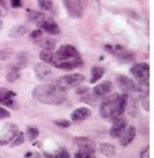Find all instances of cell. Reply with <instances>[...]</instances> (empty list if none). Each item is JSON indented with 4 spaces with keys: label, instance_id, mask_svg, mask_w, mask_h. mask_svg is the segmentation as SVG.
I'll return each mask as SVG.
<instances>
[{
    "label": "cell",
    "instance_id": "obj_1",
    "mask_svg": "<svg viewBox=\"0 0 154 158\" xmlns=\"http://www.w3.org/2000/svg\"><path fill=\"white\" fill-rule=\"evenodd\" d=\"M39 58L44 63L66 71L81 68L84 64L79 51L71 44L61 45L56 52L42 50L39 54Z\"/></svg>",
    "mask_w": 154,
    "mask_h": 158
},
{
    "label": "cell",
    "instance_id": "obj_2",
    "mask_svg": "<svg viewBox=\"0 0 154 158\" xmlns=\"http://www.w3.org/2000/svg\"><path fill=\"white\" fill-rule=\"evenodd\" d=\"M32 96L35 101L46 105H61L67 98V90L56 83L41 84L34 87Z\"/></svg>",
    "mask_w": 154,
    "mask_h": 158
},
{
    "label": "cell",
    "instance_id": "obj_3",
    "mask_svg": "<svg viewBox=\"0 0 154 158\" xmlns=\"http://www.w3.org/2000/svg\"><path fill=\"white\" fill-rule=\"evenodd\" d=\"M128 106V94H111L104 98L100 104L99 114L105 118H118L124 113Z\"/></svg>",
    "mask_w": 154,
    "mask_h": 158
},
{
    "label": "cell",
    "instance_id": "obj_4",
    "mask_svg": "<svg viewBox=\"0 0 154 158\" xmlns=\"http://www.w3.org/2000/svg\"><path fill=\"white\" fill-rule=\"evenodd\" d=\"M130 73L138 81L140 85L149 86L150 82V65L148 63H136L131 66Z\"/></svg>",
    "mask_w": 154,
    "mask_h": 158
},
{
    "label": "cell",
    "instance_id": "obj_5",
    "mask_svg": "<svg viewBox=\"0 0 154 158\" xmlns=\"http://www.w3.org/2000/svg\"><path fill=\"white\" fill-rule=\"evenodd\" d=\"M85 80V77L81 73H71V74H65V75H62L56 80V84L60 85L63 89H74V87H77L81 84Z\"/></svg>",
    "mask_w": 154,
    "mask_h": 158
},
{
    "label": "cell",
    "instance_id": "obj_6",
    "mask_svg": "<svg viewBox=\"0 0 154 158\" xmlns=\"http://www.w3.org/2000/svg\"><path fill=\"white\" fill-rule=\"evenodd\" d=\"M105 50L111 53L113 56H115L119 60L124 61V62H129V61L133 60L132 53L129 52L124 47H122L120 44H107L105 45Z\"/></svg>",
    "mask_w": 154,
    "mask_h": 158
},
{
    "label": "cell",
    "instance_id": "obj_7",
    "mask_svg": "<svg viewBox=\"0 0 154 158\" xmlns=\"http://www.w3.org/2000/svg\"><path fill=\"white\" fill-rule=\"evenodd\" d=\"M64 8L67 11L68 16L72 18H81L84 15V6L81 0H63Z\"/></svg>",
    "mask_w": 154,
    "mask_h": 158
},
{
    "label": "cell",
    "instance_id": "obj_8",
    "mask_svg": "<svg viewBox=\"0 0 154 158\" xmlns=\"http://www.w3.org/2000/svg\"><path fill=\"white\" fill-rule=\"evenodd\" d=\"M117 83L124 93H139L141 92V85L138 82H134L125 75H118Z\"/></svg>",
    "mask_w": 154,
    "mask_h": 158
},
{
    "label": "cell",
    "instance_id": "obj_9",
    "mask_svg": "<svg viewBox=\"0 0 154 158\" xmlns=\"http://www.w3.org/2000/svg\"><path fill=\"white\" fill-rule=\"evenodd\" d=\"M20 131L19 126L17 124L13 123H8L5 126H2L1 131H0V143L1 145H7L10 144V142L13 139V137L18 134V132Z\"/></svg>",
    "mask_w": 154,
    "mask_h": 158
},
{
    "label": "cell",
    "instance_id": "obj_10",
    "mask_svg": "<svg viewBox=\"0 0 154 158\" xmlns=\"http://www.w3.org/2000/svg\"><path fill=\"white\" fill-rule=\"evenodd\" d=\"M16 92L0 87V105L9 107L11 110H17L18 103L16 101Z\"/></svg>",
    "mask_w": 154,
    "mask_h": 158
},
{
    "label": "cell",
    "instance_id": "obj_11",
    "mask_svg": "<svg viewBox=\"0 0 154 158\" xmlns=\"http://www.w3.org/2000/svg\"><path fill=\"white\" fill-rule=\"evenodd\" d=\"M34 74L39 81L44 82L50 80L51 77H52L53 71L51 69L50 64L44 63V62H40V63L35 64L34 66Z\"/></svg>",
    "mask_w": 154,
    "mask_h": 158
},
{
    "label": "cell",
    "instance_id": "obj_12",
    "mask_svg": "<svg viewBox=\"0 0 154 158\" xmlns=\"http://www.w3.org/2000/svg\"><path fill=\"white\" fill-rule=\"evenodd\" d=\"M39 29H41L43 32L47 34H51V35H57V34L61 33V29L58 24L52 20V19H45L44 21L41 22L40 24H38Z\"/></svg>",
    "mask_w": 154,
    "mask_h": 158
},
{
    "label": "cell",
    "instance_id": "obj_13",
    "mask_svg": "<svg viewBox=\"0 0 154 158\" xmlns=\"http://www.w3.org/2000/svg\"><path fill=\"white\" fill-rule=\"evenodd\" d=\"M127 127H128L127 121H125L124 118L118 117V118L115 119L113 126H111V128H110V131H109L110 136L113 137V138H119V137L121 136V134L125 131Z\"/></svg>",
    "mask_w": 154,
    "mask_h": 158
},
{
    "label": "cell",
    "instance_id": "obj_14",
    "mask_svg": "<svg viewBox=\"0 0 154 158\" xmlns=\"http://www.w3.org/2000/svg\"><path fill=\"white\" fill-rule=\"evenodd\" d=\"M92 115V111H90V108L88 107H78V108H75L73 112L71 113V118L73 122L75 123H79V122H83V121H86L87 118H89Z\"/></svg>",
    "mask_w": 154,
    "mask_h": 158
},
{
    "label": "cell",
    "instance_id": "obj_15",
    "mask_svg": "<svg viewBox=\"0 0 154 158\" xmlns=\"http://www.w3.org/2000/svg\"><path fill=\"white\" fill-rule=\"evenodd\" d=\"M74 144L77 146L78 149H86V150H93L96 152V144L93 139L88 138V137H75L74 138Z\"/></svg>",
    "mask_w": 154,
    "mask_h": 158
},
{
    "label": "cell",
    "instance_id": "obj_16",
    "mask_svg": "<svg viewBox=\"0 0 154 158\" xmlns=\"http://www.w3.org/2000/svg\"><path fill=\"white\" fill-rule=\"evenodd\" d=\"M136 134V131L133 126L127 127L124 132L119 137V144H120L122 147H127V146L130 145L131 143H132V140L134 139Z\"/></svg>",
    "mask_w": 154,
    "mask_h": 158
},
{
    "label": "cell",
    "instance_id": "obj_17",
    "mask_svg": "<svg viewBox=\"0 0 154 158\" xmlns=\"http://www.w3.org/2000/svg\"><path fill=\"white\" fill-rule=\"evenodd\" d=\"M111 89H113V84H111L110 82H104L101 84H98L94 87L93 94H94L97 98H104V96H106L107 94H109Z\"/></svg>",
    "mask_w": 154,
    "mask_h": 158
},
{
    "label": "cell",
    "instance_id": "obj_18",
    "mask_svg": "<svg viewBox=\"0 0 154 158\" xmlns=\"http://www.w3.org/2000/svg\"><path fill=\"white\" fill-rule=\"evenodd\" d=\"M46 15H45L43 11H40V10H31L28 12V19H29L30 21L33 22L38 26L40 24L41 22H43L46 19Z\"/></svg>",
    "mask_w": 154,
    "mask_h": 158
},
{
    "label": "cell",
    "instance_id": "obj_19",
    "mask_svg": "<svg viewBox=\"0 0 154 158\" xmlns=\"http://www.w3.org/2000/svg\"><path fill=\"white\" fill-rule=\"evenodd\" d=\"M37 43L39 45H41L42 49H43V50H45V51H53L55 49V45H56L55 40L53 39V38H51V37H47V38L42 37Z\"/></svg>",
    "mask_w": 154,
    "mask_h": 158
},
{
    "label": "cell",
    "instance_id": "obj_20",
    "mask_svg": "<svg viewBox=\"0 0 154 158\" xmlns=\"http://www.w3.org/2000/svg\"><path fill=\"white\" fill-rule=\"evenodd\" d=\"M29 32V28L23 24H18V26L13 27L12 29H10L9 31V37L10 38H19L22 37L24 34H26Z\"/></svg>",
    "mask_w": 154,
    "mask_h": 158
},
{
    "label": "cell",
    "instance_id": "obj_21",
    "mask_svg": "<svg viewBox=\"0 0 154 158\" xmlns=\"http://www.w3.org/2000/svg\"><path fill=\"white\" fill-rule=\"evenodd\" d=\"M99 152L104 156L113 157L116 154V147L113 144H110V143H102L101 145L99 146Z\"/></svg>",
    "mask_w": 154,
    "mask_h": 158
},
{
    "label": "cell",
    "instance_id": "obj_22",
    "mask_svg": "<svg viewBox=\"0 0 154 158\" xmlns=\"http://www.w3.org/2000/svg\"><path fill=\"white\" fill-rule=\"evenodd\" d=\"M21 77V73H20V69L18 66L13 65L12 68L9 69L8 73H7V81L9 83H14L17 82Z\"/></svg>",
    "mask_w": 154,
    "mask_h": 158
},
{
    "label": "cell",
    "instance_id": "obj_23",
    "mask_svg": "<svg viewBox=\"0 0 154 158\" xmlns=\"http://www.w3.org/2000/svg\"><path fill=\"white\" fill-rule=\"evenodd\" d=\"M105 74V69L101 66H94L92 69V77H90V83H96L98 80H100Z\"/></svg>",
    "mask_w": 154,
    "mask_h": 158
},
{
    "label": "cell",
    "instance_id": "obj_24",
    "mask_svg": "<svg viewBox=\"0 0 154 158\" xmlns=\"http://www.w3.org/2000/svg\"><path fill=\"white\" fill-rule=\"evenodd\" d=\"M24 139H26V137H24V133L19 131L18 134L16 136L13 137V139L10 142V147H18V146H21L22 144L24 143Z\"/></svg>",
    "mask_w": 154,
    "mask_h": 158
},
{
    "label": "cell",
    "instance_id": "obj_25",
    "mask_svg": "<svg viewBox=\"0 0 154 158\" xmlns=\"http://www.w3.org/2000/svg\"><path fill=\"white\" fill-rule=\"evenodd\" d=\"M26 138H28L30 142H33V140H35L38 137H39L40 132H39V129H38L37 127L29 126L26 131Z\"/></svg>",
    "mask_w": 154,
    "mask_h": 158
},
{
    "label": "cell",
    "instance_id": "obj_26",
    "mask_svg": "<svg viewBox=\"0 0 154 158\" xmlns=\"http://www.w3.org/2000/svg\"><path fill=\"white\" fill-rule=\"evenodd\" d=\"M74 158H96V154L93 150L78 149L74 155Z\"/></svg>",
    "mask_w": 154,
    "mask_h": 158
},
{
    "label": "cell",
    "instance_id": "obj_27",
    "mask_svg": "<svg viewBox=\"0 0 154 158\" xmlns=\"http://www.w3.org/2000/svg\"><path fill=\"white\" fill-rule=\"evenodd\" d=\"M29 56H28V53L26 52H20L18 56V63L16 64V66H18L19 69H22V68H26L28 62H29Z\"/></svg>",
    "mask_w": 154,
    "mask_h": 158
},
{
    "label": "cell",
    "instance_id": "obj_28",
    "mask_svg": "<svg viewBox=\"0 0 154 158\" xmlns=\"http://www.w3.org/2000/svg\"><path fill=\"white\" fill-rule=\"evenodd\" d=\"M79 101H81V102L86 103V104H89V105H95V104H96L97 98L95 96L94 94H93V93L87 92L86 94L81 95V98H79Z\"/></svg>",
    "mask_w": 154,
    "mask_h": 158
},
{
    "label": "cell",
    "instance_id": "obj_29",
    "mask_svg": "<svg viewBox=\"0 0 154 158\" xmlns=\"http://www.w3.org/2000/svg\"><path fill=\"white\" fill-rule=\"evenodd\" d=\"M40 11H51L53 9V1L52 0H38Z\"/></svg>",
    "mask_w": 154,
    "mask_h": 158
},
{
    "label": "cell",
    "instance_id": "obj_30",
    "mask_svg": "<svg viewBox=\"0 0 154 158\" xmlns=\"http://www.w3.org/2000/svg\"><path fill=\"white\" fill-rule=\"evenodd\" d=\"M13 56V50L11 48H2L0 49V60L6 61L9 60L10 58H12Z\"/></svg>",
    "mask_w": 154,
    "mask_h": 158
},
{
    "label": "cell",
    "instance_id": "obj_31",
    "mask_svg": "<svg viewBox=\"0 0 154 158\" xmlns=\"http://www.w3.org/2000/svg\"><path fill=\"white\" fill-rule=\"evenodd\" d=\"M53 158H71V155L65 147H60L53 154Z\"/></svg>",
    "mask_w": 154,
    "mask_h": 158
},
{
    "label": "cell",
    "instance_id": "obj_32",
    "mask_svg": "<svg viewBox=\"0 0 154 158\" xmlns=\"http://www.w3.org/2000/svg\"><path fill=\"white\" fill-rule=\"evenodd\" d=\"M53 123L61 128H68L72 125L71 121H67V119H56V121H53Z\"/></svg>",
    "mask_w": 154,
    "mask_h": 158
},
{
    "label": "cell",
    "instance_id": "obj_33",
    "mask_svg": "<svg viewBox=\"0 0 154 158\" xmlns=\"http://www.w3.org/2000/svg\"><path fill=\"white\" fill-rule=\"evenodd\" d=\"M42 37H43V31H42L41 29L33 30V31L30 33V38H31L33 41H35V42H38Z\"/></svg>",
    "mask_w": 154,
    "mask_h": 158
},
{
    "label": "cell",
    "instance_id": "obj_34",
    "mask_svg": "<svg viewBox=\"0 0 154 158\" xmlns=\"http://www.w3.org/2000/svg\"><path fill=\"white\" fill-rule=\"evenodd\" d=\"M8 13V8H7V5H6L5 0H0V18L7 16Z\"/></svg>",
    "mask_w": 154,
    "mask_h": 158
},
{
    "label": "cell",
    "instance_id": "obj_35",
    "mask_svg": "<svg viewBox=\"0 0 154 158\" xmlns=\"http://www.w3.org/2000/svg\"><path fill=\"white\" fill-rule=\"evenodd\" d=\"M10 112L7 110V108L2 107V106H0V119H7V118H10Z\"/></svg>",
    "mask_w": 154,
    "mask_h": 158
},
{
    "label": "cell",
    "instance_id": "obj_36",
    "mask_svg": "<svg viewBox=\"0 0 154 158\" xmlns=\"http://www.w3.org/2000/svg\"><path fill=\"white\" fill-rule=\"evenodd\" d=\"M23 158H42V156L38 152H28Z\"/></svg>",
    "mask_w": 154,
    "mask_h": 158
},
{
    "label": "cell",
    "instance_id": "obj_37",
    "mask_svg": "<svg viewBox=\"0 0 154 158\" xmlns=\"http://www.w3.org/2000/svg\"><path fill=\"white\" fill-rule=\"evenodd\" d=\"M149 149H150V147L149 146H146V148H144L141 153H140V158H150Z\"/></svg>",
    "mask_w": 154,
    "mask_h": 158
},
{
    "label": "cell",
    "instance_id": "obj_38",
    "mask_svg": "<svg viewBox=\"0 0 154 158\" xmlns=\"http://www.w3.org/2000/svg\"><path fill=\"white\" fill-rule=\"evenodd\" d=\"M87 92H89V87L87 86H84V87H78L77 90H76V93L79 95H83V94H86Z\"/></svg>",
    "mask_w": 154,
    "mask_h": 158
},
{
    "label": "cell",
    "instance_id": "obj_39",
    "mask_svg": "<svg viewBox=\"0 0 154 158\" xmlns=\"http://www.w3.org/2000/svg\"><path fill=\"white\" fill-rule=\"evenodd\" d=\"M11 6L13 8H20L22 7V0H11Z\"/></svg>",
    "mask_w": 154,
    "mask_h": 158
},
{
    "label": "cell",
    "instance_id": "obj_40",
    "mask_svg": "<svg viewBox=\"0 0 154 158\" xmlns=\"http://www.w3.org/2000/svg\"><path fill=\"white\" fill-rule=\"evenodd\" d=\"M43 158H53V155L50 153H44L43 154Z\"/></svg>",
    "mask_w": 154,
    "mask_h": 158
},
{
    "label": "cell",
    "instance_id": "obj_41",
    "mask_svg": "<svg viewBox=\"0 0 154 158\" xmlns=\"http://www.w3.org/2000/svg\"><path fill=\"white\" fill-rule=\"evenodd\" d=\"M2 27H3V22H2V20L0 19V30L2 29Z\"/></svg>",
    "mask_w": 154,
    "mask_h": 158
},
{
    "label": "cell",
    "instance_id": "obj_42",
    "mask_svg": "<svg viewBox=\"0 0 154 158\" xmlns=\"http://www.w3.org/2000/svg\"><path fill=\"white\" fill-rule=\"evenodd\" d=\"M1 146H2V145H1V143H0V147H1Z\"/></svg>",
    "mask_w": 154,
    "mask_h": 158
}]
</instances>
